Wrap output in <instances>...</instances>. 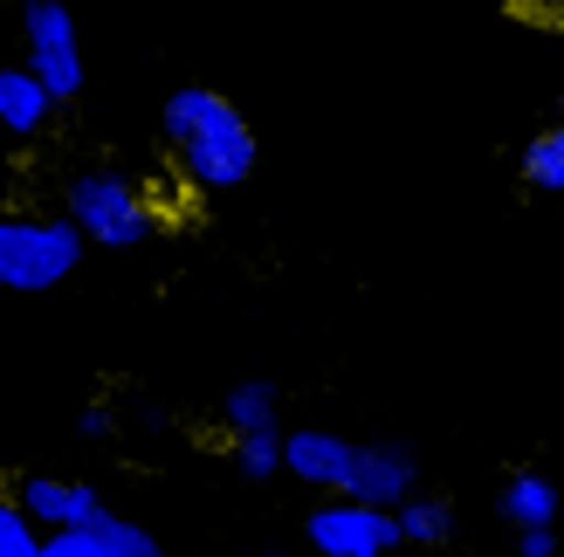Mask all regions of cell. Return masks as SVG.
I'll list each match as a JSON object with an SVG mask.
<instances>
[{
    "instance_id": "obj_5",
    "label": "cell",
    "mask_w": 564,
    "mask_h": 557,
    "mask_svg": "<svg viewBox=\"0 0 564 557\" xmlns=\"http://www.w3.org/2000/svg\"><path fill=\"white\" fill-rule=\"evenodd\" d=\"M303 537H310V550L317 557H386L392 544V510H379V503H358V495H324L317 510L303 516Z\"/></svg>"
},
{
    "instance_id": "obj_15",
    "label": "cell",
    "mask_w": 564,
    "mask_h": 557,
    "mask_svg": "<svg viewBox=\"0 0 564 557\" xmlns=\"http://www.w3.org/2000/svg\"><path fill=\"white\" fill-rule=\"evenodd\" d=\"M90 544H97V557H165V550H159V537L145 531V523H124L118 510H110L97 531H90Z\"/></svg>"
},
{
    "instance_id": "obj_13",
    "label": "cell",
    "mask_w": 564,
    "mask_h": 557,
    "mask_svg": "<svg viewBox=\"0 0 564 557\" xmlns=\"http://www.w3.org/2000/svg\"><path fill=\"white\" fill-rule=\"evenodd\" d=\"M220 413H228V434H248V427H282V393H275L269 379H241Z\"/></svg>"
},
{
    "instance_id": "obj_17",
    "label": "cell",
    "mask_w": 564,
    "mask_h": 557,
    "mask_svg": "<svg viewBox=\"0 0 564 557\" xmlns=\"http://www.w3.org/2000/svg\"><path fill=\"white\" fill-rule=\"evenodd\" d=\"M35 557H97V544H90V531H42Z\"/></svg>"
},
{
    "instance_id": "obj_14",
    "label": "cell",
    "mask_w": 564,
    "mask_h": 557,
    "mask_svg": "<svg viewBox=\"0 0 564 557\" xmlns=\"http://www.w3.org/2000/svg\"><path fill=\"white\" fill-rule=\"evenodd\" d=\"M228 440H235V468L248 482L282 476V427H248V434H228Z\"/></svg>"
},
{
    "instance_id": "obj_1",
    "label": "cell",
    "mask_w": 564,
    "mask_h": 557,
    "mask_svg": "<svg viewBox=\"0 0 564 557\" xmlns=\"http://www.w3.org/2000/svg\"><path fill=\"white\" fill-rule=\"evenodd\" d=\"M159 152H165V165H173V179L186 193H200V200L248 186L256 179V159H262L248 110L228 90H214V83H186V90L165 97Z\"/></svg>"
},
{
    "instance_id": "obj_11",
    "label": "cell",
    "mask_w": 564,
    "mask_h": 557,
    "mask_svg": "<svg viewBox=\"0 0 564 557\" xmlns=\"http://www.w3.org/2000/svg\"><path fill=\"white\" fill-rule=\"evenodd\" d=\"M447 531H455V510H447V495H400L392 503V537L400 544H420V550H434L447 544Z\"/></svg>"
},
{
    "instance_id": "obj_4",
    "label": "cell",
    "mask_w": 564,
    "mask_h": 557,
    "mask_svg": "<svg viewBox=\"0 0 564 557\" xmlns=\"http://www.w3.org/2000/svg\"><path fill=\"white\" fill-rule=\"evenodd\" d=\"M21 63L35 69L48 83L55 103L83 97V42H76V14L63 8V0H28L21 8Z\"/></svg>"
},
{
    "instance_id": "obj_10",
    "label": "cell",
    "mask_w": 564,
    "mask_h": 557,
    "mask_svg": "<svg viewBox=\"0 0 564 557\" xmlns=\"http://www.w3.org/2000/svg\"><path fill=\"white\" fill-rule=\"evenodd\" d=\"M496 510L510 531H530V523H557V482L544 476V468H517L510 482H502Z\"/></svg>"
},
{
    "instance_id": "obj_19",
    "label": "cell",
    "mask_w": 564,
    "mask_h": 557,
    "mask_svg": "<svg viewBox=\"0 0 564 557\" xmlns=\"http://www.w3.org/2000/svg\"><path fill=\"white\" fill-rule=\"evenodd\" d=\"M76 427H83V440H104V434H110V413H104V406H83Z\"/></svg>"
},
{
    "instance_id": "obj_12",
    "label": "cell",
    "mask_w": 564,
    "mask_h": 557,
    "mask_svg": "<svg viewBox=\"0 0 564 557\" xmlns=\"http://www.w3.org/2000/svg\"><path fill=\"white\" fill-rule=\"evenodd\" d=\"M517 173H523L530 193H551V200H564V118L530 138L523 159H517Z\"/></svg>"
},
{
    "instance_id": "obj_16",
    "label": "cell",
    "mask_w": 564,
    "mask_h": 557,
    "mask_svg": "<svg viewBox=\"0 0 564 557\" xmlns=\"http://www.w3.org/2000/svg\"><path fill=\"white\" fill-rule=\"evenodd\" d=\"M42 550V523L21 510V495H0V557H35Z\"/></svg>"
},
{
    "instance_id": "obj_7",
    "label": "cell",
    "mask_w": 564,
    "mask_h": 557,
    "mask_svg": "<svg viewBox=\"0 0 564 557\" xmlns=\"http://www.w3.org/2000/svg\"><path fill=\"white\" fill-rule=\"evenodd\" d=\"M282 468H290L303 489L337 495L351 482V468H358V440L330 434V427H296V434H282Z\"/></svg>"
},
{
    "instance_id": "obj_3",
    "label": "cell",
    "mask_w": 564,
    "mask_h": 557,
    "mask_svg": "<svg viewBox=\"0 0 564 557\" xmlns=\"http://www.w3.org/2000/svg\"><path fill=\"white\" fill-rule=\"evenodd\" d=\"M83 241L69 214H0V290L42 296L55 283H69L83 269Z\"/></svg>"
},
{
    "instance_id": "obj_2",
    "label": "cell",
    "mask_w": 564,
    "mask_h": 557,
    "mask_svg": "<svg viewBox=\"0 0 564 557\" xmlns=\"http://www.w3.org/2000/svg\"><path fill=\"white\" fill-rule=\"evenodd\" d=\"M63 214L76 220V234L90 248H145L159 234V214H152V193L124 179L118 165H83L63 186Z\"/></svg>"
},
{
    "instance_id": "obj_18",
    "label": "cell",
    "mask_w": 564,
    "mask_h": 557,
    "mask_svg": "<svg viewBox=\"0 0 564 557\" xmlns=\"http://www.w3.org/2000/svg\"><path fill=\"white\" fill-rule=\"evenodd\" d=\"M517 557H557V523H530V531H517Z\"/></svg>"
},
{
    "instance_id": "obj_6",
    "label": "cell",
    "mask_w": 564,
    "mask_h": 557,
    "mask_svg": "<svg viewBox=\"0 0 564 557\" xmlns=\"http://www.w3.org/2000/svg\"><path fill=\"white\" fill-rule=\"evenodd\" d=\"M21 495V510L42 523V531H97V523L110 516V503L90 489V482H76V476H48V468H28V476L14 482Z\"/></svg>"
},
{
    "instance_id": "obj_9",
    "label": "cell",
    "mask_w": 564,
    "mask_h": 557,
    "mask_svg": "<svg viewBox=\"0 0 564 557\" xmlns=\"http://www.w3.org/2000/svg\"><path fill=\"white\" fill-rule=\"evenodd\" d=\"M48 124H55L48 83L28 63H8V69H0V131H8V138H42Z\"/></svg>"
},
{
    "instance_id": "obj_8",
    "label": "cell",
    "mask_w": 564,
    "mask_h": 557,
    "mask_svg": "<svg viewBox=\"0 0 564 557\" xmlns=\"http://www.w3.org/2000/svg\"><path fill=\"white\" fill-rule=\"evenodd\" d=\"M420 489V461H413V448H358V468H351V482H345V495H358V503H379V510H392L400 495H413Z\"/></svg>"
},
{
    "instance_id": "obj_20",
    "label": "cell",
    "mask_w": 564,
    "mask_h": 557,
    "mask_svg": "<svg viewBox=\"0 0 564 557\" xmlns=\"http://www.w3.org/2000/svg\"><path fill=\"white\" fill-rule=\"evenodd\" d=\"M269 557H282V550H269Z\"/></svg>"
}]
</instances>
